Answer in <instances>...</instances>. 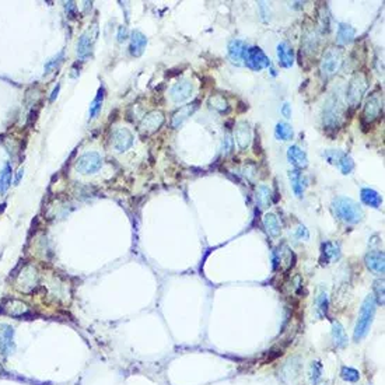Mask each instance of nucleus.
I'll return each instance as SVG.
<instances>
[{
	"label": "nucleus",
	"mask_w": 385,
	"mask_h": 385,
	"mask_svg": "<svg viewBox=\"0 0 385 385\" xmlns=\"http://www.w3.org/2000/svg\"><path fill=\"white\" fill-rule=\"evenodd\" d=\"M332 210L338 219L346 224H357L364 217L363 209L353 199L346 196H338L336 199H333Z\"/></svg>",
	"instance_id": "obj_1"
},
{
	"label": "nucleus",
	"mask_w": 385,
	"mask_h": 385,
	"mask_svg": "<svg viewBox=\"0 0 385 385\" xmlns=\"http://www.w3.org/2000/svg\"><path fill=\"white\" fill-rule=\"evenodd\" d=\"M322 121L324 128L328 130H336L341 126L343 121V103L338 92H332V95L325 103Z\"/></svg>",
	"instance_id": "obj_2"
},
{
	"label": "nucleus",
	"mask_w": 385,
	"mask_h": 385,
	"mask_svg": "<svg viewBox=\"0 0 385 385\" xmlns=\"http://www.w3.org/2000/svg\"><path fill=\"white\" fill-rule=\"evenodd\" d=\"M375 310H377V303L374 300L373 294H370V296H367L366 300L361 304L359 319H357V324H356L355 328V335H353L356 342L361 341L368 333L374 315H375Z\"/></svg>",
	"instance_id": "obj_3"
},
{
	"label": "nucleus",
	"mask_w": 385,
	"mask_h": 385,
	"mask_svg": "<svg viewBox=\"0 0 385 385\" xmlns=\"http://www.w3.org/2000/svg\"><path fill=\"white\" fill-rule=\"evenodd\" d=\"M343 62V52L341 48H329L324 52L319 62V72L324 79H330L338 73Z\"/></svg>",
	"instance_id": "obj_4"
},
{
	"label": "nucleus",
	"mask_w": 385,
	"mask_h": 385,
	"mask_svg": "<svg viewBox=\"0 0 385 385\" xmlns=\"http://www.w3.org/2000/svg\"><path fill=\"white\" fill-rule=\"evenodd\" d=\"M367 88H368V84H367V77L364 73L359 72L350 79L348 88H346V103L350 108L359 107L364 94H366Z\"/></svg>",
	"instance_id": "obj_5"
},
{
	"label": "nucleus",
	"mask_w": 385,
	"mask_h": 385,
	"mask_svg": "<svg viewBox=\"0 0 385 385\" xmlns=\"http://www.w3.org/2000/svg\"><path fill=\"white\" fill-rule=\"evenodd\" d=\"M38 284H39V273L37 268L31 263L24 265L19 272V275L16 276L17 288L23 293L30 294L38 287Z\"/></svg>",
	"instance_id": "obj_6"
},
{
	"label": "nucleus",
	"mask_w": 385,
	"mask_h": 385,
	"mask_svg": "<svg viewBox=\"0 0 385 385\" xmlns=\"http://www.w3.org/2000/svg\"><path fill=\"white\" fill-rule=\"evenodd\" d=\"M324 157L329 164L336 165L338 168L341 170V172L345 174V175L352 174L353 170H355V161H353V159L348 153L342 152V150H336V149L325 150Z\"/></svg>",
	"instance_id": "obj_7"
},
{
	"label": "nucleus",
	"mask_w": 385,
	"mask_h": 385,
	"mask_svg": "<svg viewBox=\"0 0 385 385\" xmlns=\"http://www.w3.org/2000/svg\"><path fill=\"white\" fill-rule=\"evenodd\" d=\"M104 164L103 157L97 153V152H87V153L81 154L76 163V170L80 174H95L97 171L101 170V167Z\"/></svg>",
	"instance_id": "obj_8"
},
{
	"label": "nucleus",
	"mask_w": 385,
	"mask_h": 385,
	"mask_svg": "<svg viewBox=\"0 0 385 385\" xmlns=\"http://www.w3.org/2000/svg\"><path fill=\"white\" fill-rule=\"evenodd\" d=\"M244 61L245 65L252 70H255V72H261L263 69L270 66L269 58L265 55V52L259 46H251V48L247 49Z\"/></svg>",
	"instance_id": "obj_9"
},
{
	"label": "nucleus",
	"mask_w": 385,
	"mask_h": 385,
	"mask_svg": "<svg viewBox=\"0 0 385 385\" xmlns=\"http://www.w3.org/2000/svg\"><path fill=\"white\" fill-rule=\"evenodd\" d=\"M97 24H92L88 30H86L81 34V37L79 38V42H77V56L80 59H87L90 56L92 48H94V43L97 41Z\"/></svg>",
	"instance_id": "obj_10"
},
{
	"label": "nucleus",
	"mask_w": 385,
	"mask_h": 385,
	"mask_svg": "<svg viewBox=\"0 0 385 385\" xmlns=\"http://www.w3.org/2000/svg\"><path fill=\"white\" fill-rule=\"evenodd\" d=\"M382 112V95L378 92L370 94L363 107V121L368 125L373 123Z\"/></svg>",
	"instance_id": "obj_11"
},
{
	"label": "nucleus",
	"mask_w": 385,
	"mask_h": 385,
	"mask_svg": "<svg viewBox=\"0 0 385 385\" xmlns=\"http://www.w3.org/2000/svg\"><path fill=\"white\" fill-rule=\"evenodd\" d=\"M0 314L9 315L13 318H24L30 317L31 310L25 303L16 299H7L0 306Z\"/></svg>",
	"instance_id": "obj_12"
},
{
	"label": "nucleus",
	"mask_w": 385,
	"mask_h": 385,
	"mask_svg": "<svg viewBox=\"0 0 385 385\" xmlns=\"http://www.w3.org/2000/svg\"><path fill=\"white\" fill-rule=\"evenodd\" d=\"M164 114L161 111H152L145 115V118L141 119L140 125H139V130L141 135H153L159 130L163 123H164Z\"/></svg>",
	"instance_id": "obj_13"
},
{
	"label": "nucleus",
	"mask_w": 385,
	"mask_h": 385,
	"mask_svg": "<svg viewBox=\"0 0 385 385\" xmlns=\"http://www.w3.org/2000/svg\"><path fill=\"white\" fill-rule=\"evenodd\" d=\"M294 262H296V255L287 245H280L279 250L275 251L273 265H275L276 270L288 272L294 266Z\"/></svg>",
	"instance_id": "obj_14"
},
{
	"label": "nucleus",
	"mask_w": 385,
	"mask_h": 385,
	"mask_svg": "<svg viewBox=\"0 0 385 385\" xmlns=\"http://www.w3.org/2000/svg\"><path fill=\"white\" fill-rule=\"evenodd\" d=\"M111 145L118 153L129 150L133 145V135L126 128H116L111 135Z\"/></svg>",
	"instance_id": "obj_15"
},
{
	"label": "nucleus",
	"mask_w": 385,
	"mask_h": 385,
	"mask_svg": "<svg viewBox=\"0 0 385 385\" xmlns=\"http://www.w3.org/2000/svg\"><path fill=\"white\" fill-rule=\"evenodd\" d=\"M192 92H194V86L189 80H181L171 87L170 98L174 104H182L192 97Z\"/></svg>",
	"instance_id": "obj_16"
},
{
	"label": "nucleus",
	"mask_w": 385,
	"mask_h": 385,
	"mask_svg": "<svg viewBox=\"0 0 385 385\" xmlns=\"http://www.w3.org/2000/svg\"><path fill=\"white\" fill-rule=\"evenodd\" d=\"M14 352V328L9 324H0V356L6 357Z\"/></svg>",
	"instance_id": "obj_17"
},
{
	"label": "nucleus",
	"mask_w": 385,
	"mask_h": 385,
	"mask_svg": "<svg viewBox=\"0 0 385 385\" xmlns=\"http://www.w3.org/2000/svg\"><path fill=\"white\" fill-rule=\"evenodd\" d=\"M364 262L368 269L374 275H384L385 272V255L382 251H370L364 258Z\"/></svg>",
	"instance_id": "obj_18"
},
{
	"label": "nucleus",
	"mask_w": 385,
	"mask_h": 385,
	"mask_svg": "<svg viewBox=\"0 0 385 385\" xmlns=\"http://www.w3.org/2000/svg\"><path fill=\"white\" fill-rule=\"evenodd\" d=\"M234 137H235V141H237V146L241 150H247L250 147L251 139H252L250 123L245 122V121L237 122L235 129H234Z\"/></svg>",
	"instance_id": "obj_19"
},
{
	"label": "nucleus",
	"mask_w": 385,
	"mask_h": 385,
	"mask_svg": "<svg viewBox=\"0 0 385 385\" xmlns=\"http://www.w3.org/2000/svg\"><path fill=\"white\" fill-rule=\"evenodd\" d=\"M318 45H319V38L315 28H306L301 39V49L306 52L307 55H314L317 52Z\"/></svg>",
	"instance_id": "obj_20"
},
{
	"label": "nucleus",
	"mask_w": 385,
	"mask_h": 385,
	"mask_svg": "<svg viewBox=\"0 0 385 385\" xmlns=\"http://www.w3.org/2000/svg\"><path fill=\"white\" fill-rule=\"evenodd\" d=\"M287 160L290 164L296 167V170H303L308 165L307 153L299 146H290L287 150Z\"/></svg>",
	"instance_id": "obj_21"
},
{
	"label": "nucleus",
	"mask_w": 385,
	"mask_h": 385,
	"mask_svg": "<svg viewBox=\"0 0 385 385\" xmlns=\"http://www.w3.org/2000/svg\"><path fill=\"white\" fill-rule=\"evenodd\" d=\"M341 258V247L336 243H324L321 248V265H329Z\"/></svg>",
	"instance_id": "obj_22"
},
{
	"label": "nucleus",
	"mask_w": 385,
	"mask_h": 385,
	"mask_svg": "<svg viewBox=\"0 0 385 385\" xmlns=\"http://www.w3.org/2000/svg\"><path fill=\"white\" fill-rule=\"evenodd\" d=\"M276 54H277V59H279V65L281 68H292L294 63V51L293 48L288 45L287 42L277 43L276 48Z\"/></svg>",
	"instance_id": "obj_23"
},
{
	"label": "nucleus",
	"mask_w": 385,
	"mask_h": 385,
	"mask_svg": "<svg viewBox=\"0 0 385 385\" xmlns=\"http://www.w3.org/2000/svg\"><path fill=\"white\" fill-rule=\"evenodd\" d=\"M147 45V38L146 35L140 32L139 30H135L130 35V45H129V52L130 55L135 56V58H139V56L145 52Z\"/></svg>",
	"instance_id": "obj_24"
},
{
	"label": "nucleus",
	"mask_w": 385,
	"mask_h": 385,
	"mask_svg": "<svg viewBox=\"0 0 385 385\" xmlns=\"http://www.w3.org/2000/svg\"><path fill=\"white\" fill-rule=\"evenodd\" d=\"M198 110V103H190V104H186L181 107L179 110L172 115L171 119V126L172 129H178L181 125H182L188 118H189L195 111Z\"/></svg>",
	"instance_id": "obj_25"
},
{
	"label": "nucleus",
	"mask_w": 385,
	"mask_h": 385,
	"mask_svg": "<svg viewBox=\"0 0 385 385\" xmlns=\"http://www.w3.org/2000/svg\"><path fill=\"white\" fill-rule=\"evenodd\" d=\"M247 49H248V46L241 39H232L228 42V56L234 63L239 65L241 62L244 61Z\"/></svg>",
	"instance_id": "obj_26"
},
{
	"label": "nucleus",
	"mask_w": 385,
	"mask_h": 385,
	"mask_svg": "<svg viewBox=\"0 0 385 385\" xmlns=\"http://www.w3.org/2000/svg\"><path fill=\"white\" fill-rule=\"evenodd\" d=\"M288 178H290V183H292V188H293L296 196L301 198L307 188L306 177L300 170H293V171L288 172Z\"/></svg>",
	"instance_id": "obj_27"
},
{
	"label": "nucleus",
	"mask_w": 385,
	"mask_h": 385,
	"mask_svg": "<svg viewBox=\"0 0 385 385\" xmlns=\"http://www.w3.org/2000/svg\"><path fill=\"white\" fill-rule=\"evenodd\" d=\"M356 35V30L352 25L346 24V23H341L338 27L336 32V42L339 45H349L353 42Z\"/></svg>",
	"instance_id": "obj_28"
},
{
	"label": "nucleus",
	"mask_w": 385,
	"mask_h": 385,
	"mask_svg": "<svg viewBox=\"0 0 385 385\" xmlns=\"http://www.w3.org/2000/svg\"><path fill=\"white\" fill-rule=\"evenodd\" d=\"M361 202L370 206V208L378 209L381 205H382V198L379 196V194L377 190L371 189V188H363L360 192Z\"/></svg>",
	"instance_id": "obj_29"
},
{
	"label": "nucleus",
	"mask_w": 385,
	"mask_h": 385,
	"mask_svg": "<svg viewBox=\"0 0 385 385\" xmlns=\"http://www.w3.org/2000/svg\"><path fill=\"white\" fill-rule=\"evenodd\" d=\"M263 227L266 228V232L269 234L270 237H279L281 231L280 223L277 216L273 213H266L263 216Z\"/></svg>",
	"instance_id": "obj_30"
},
{
	"label": "nucleus",
	"mask_w": 385,
	"mask_h": 385,
	"mask_svg": "<svg viewBox=\"0 0 385 385\" xmlns=\"http://www.w3.org/2000/svg\"><path fill=\"white\" fill-rule=\"evenodd\" d=\"M332 341H333V345L338 349L345 348L346 343H348L346 332H345V328H343L341 322H333L332 324Z\"/></svg>",
	"instance_id": "obj_31"
},
{
	"label": "nucleus",
	"mask_w": 385,
	"mask_h": 385,
	"mask_svg": "<svg viewBox=\"0 0 385 385\" xmlns=\"http://www.w3.org/2000/svg\"><path fill=\"white\" fill-rule=\"evenodd\" d=\"M104 88L103 87H100V90H98L97 95L95 98L92 100V103L90 104V111H88V119L92 121V119H95L98 116V114L101 112V108H103V103H104Z\"/></svg>",
	"instance_id": "obj_32"
},
{
	"label": "nucleus",
	"mask_w": 385,
	"mask_h": 385,
	"mask_svg": "<svg viewBox=\"0 0 385 385\" xmlns=\"http://www.w3.org/2000/svg\"><path fill=\"white\" fill-rule=\"evenodd\" d=\"M12 177H13V170L12 165L6 163L3 170L0 171V195L6 194L7 189L10 188L12 185Z\"/></svg>",
	"instance_id": "obj_33"
},
{
	"label": "nucleus",
	"mask_w": 385,
	"mask_h": 385,
	"mask_svg": "<svg viewBox=\"0 0 385 385\" xmlns=\"http://www.w3.org/2000/svg\"><path fill=\"white\" fill-rule=\"evenodd\" d=\"M257 202L261 208L266 209L272 205V190L266 185H259L257 189Z\"/></svg>",
	"instance_id": "obj_34"
},
{
	"label": "nucleus",
	"mask_w": 385,
	"mask_h": 385,
	"mask_svg": "<svg viewBox=\"0 0 385 385\" xmlns=\"http://www.w3.org/2000/svg\"><path fill=\"white\" fill-rule=\"evenodd\" d=\"M275 136L277 140H281V141L292 140L294 136L293 128L286 122H279L277 125H276V128H275Z\"/></svg>",
	"instance_id": "obj_35"
},
{
	"label": "nucleus",
	"mask_w": 385,
	"mask_h": 385,
	"mask_svg": "<svg viewBox=\"0 0 385 385\" xmlns=\"http://www.w3.org/2000/svg\"><path fill=\"white\" fill-rule=\"evenodd\" d=\"M208 104L212 110L217 111V112H227L228 111V103H227L224 95H221V94L212 95V97L209 98Z\"/></svg>",
	"instance_id": "obj_36"
},
{
	"label": "nucleus",
	"mask_w": 385,
	"mask_h": 385,
	"mask_svg": "<svg viewBox=\"0 0 385 385\" xmlns=\"http://www.w3.org/2000/svg\"><path fill=\"white\" fill-rule=\"evenodd\" d=\"M308 378L311 385H318V382L322 378V364L321 361H312L310 364V370H308Z\"/></svg>",
	"instance_id": "obj_37"
},
{
	"label": "nucleus",
	"mask_w": 385,
	"mask_h": 385,
	"mask_svg": "<svg viewBox=\"0 0 385 385\" xmlns=\"http://www.w3.org/2000/svg\"><path fill=\"white\" fill-rule=\"evenodd\" d=\"M297 359H290L288 361H286V364L283 367V370H281V377L286 379L287 377H292L293 375L294 378H297L299 377V371H300V364L299 363H296Z\"/></svg>",
	"instance_id": "obj_38"
},
{
	"label": "nucleus",
	"mask_w": 385,
	"mask_h": 385,
	"mask_svg": "<svg viewBox=\"0 0 385 385\" xmlns=\"http://www.w3.org/2000/svg\"><path fill=\"white\" fill-rule=\"evenodd\" d=\"M317 312L321 318L326 317L328 314V296L325 292H321L317 297Z\"/></svg>",
	"instance_id": "obj_39"
},
{
	"label": "nucleus",
	"mask_w": 385,
	"mask_h": 385,
	"mask_svg": "<svg viewBox=\"0 0 385 385\" xmlns=\"http://www.w3.org/2000/svg\"><path fill=\"white\" fill-rule=\"evenodd\" d=\"M384 279H378L374 281V294L373 297L375 300V303L379 306H384Z\"/></svg>",
	"instance_id": "obj_40"
},
{
	"label": "nucleus",
	"mask_w": 385,
	"mask_h": 385,
	"mask_svg": "<svg viewBox=\"0 0 385 385\" xmlns=\"http://www.w3.org/2000/svg\"><path fill=\"white\" fill-rule=\"evenodd\" d=\"M341 377L348 382H357L360 379V373L352 367H343L341 370Z\"/></svg>",
	"instance_id": "obj_41"
},
{
	"label": "nucleus",
	"mask_w": 385,
	"mask_h": 385,
	"mask_svg": "<svg viewBox=\"0 0 385 385\" xmlns=\"http://www.w3.org/2000/svg\"><path fill=\"white\" fill-rule=\"evenodd\" d=\"M62 62H63V51L62 52H59L58 55L54 56L52 59H49L46 63H45V68H43V70H45V74H49V73H52L54 70H55L59 65H61Z\"/></svg>",
	"instance_id": "obj_42"
},
{
	"label": "nucleus",
	"mask_w": 385,
	"mask_h": 385,
	"mask_svg": "<svg viewBox=\"0 0 385 385\" xmlns=\"http://www.w3.org/2000/svg\"><path fill=\"white\" fill-rule=\"evenodd\" d=\"M325 10L326 9H322V12H321V28H322V31H329V14L328 13H325Z\"/></svg>",
	"instance_id": "obj_43"
},
{
	"label": "nucleus",
	"mask_w": 385,
	"mask_h": 385,
	"mask_svg": "<svg viewBox=\"0 0 385 385\" xmlns=\"http://www.w3.org/2000/svg\"><path fill=\"white\" fill-rule=\"evenodd\" d=\"M65 9H66V14L69 16V19H74L76 17V5H74V2L65 3Z\"/></svg>",
	"instance_id": "obj_44"
},
{
	"label": "nucleus",
	"mask_w": 385,
	"mask_h": 385,
	"mask_svg": "<svg viewBox=\"0 0 385 385\" xmlns=\"http://www.w3.org/2000/svg\"><path fill=\"white\" fill-rule=\"evenodd\" d=\"M280 112L281 115L284 116L286 119H290V118H292V105L288 104V103H284V104L281 105Z\"/></svg>",
	"instance_id": "obj_45"
},
{
	"label": "nucleus",
	"mask_w": 385,
	"mask_h": 385,
	"mask_svg": "<svg viewBox=\"0 0 385 385\" xmlns=\"http://www.w3.org/2000/svg\"><path fill=\"white\" fill-rule=\"evenodd\" d=\"M297 237H299V238H304V239L310 238V234H308V230H307L306 227L304 226L299 227V230H297Z\"/></svg>",
	"instance_id": "obj_46"
},
{
	"label": "nucleus",
	"mask_w": 385,
	"mask_h": 385,
	"mask_svg": "<svg viewBox=\"0 0 385 385\" xmlns=\"http://www.w3.org/2000/svg\"><path fill=\"white\" fill-rule=\"evenodd\" d=\"M126 38H128V30H126V27H119V30H118V41L122 42Z\"/></svg>",
	"instance_id": "obj_47"
},
{
	"label": "nucleus",
	"mask_w": 385,
	"mask_h": 385,
	"mask_svg": "<svg viewBox=\"0 0 385 385\" xmlns=\"http://www.w3.org/2000/svg\"><path fill=\"white\" fill-rule=\"evenodd\" d=\"M23 175H24V168H20L19 171H17V175H16V179H14V185H19L20 179H21Z\"/></svg>",
	"instance_id": "obj_48"
},
{
	"label": "nucleus",
	"mask_w": 385,
	"mask_h": 385,
	"mask_svg": "<svg viewBox=\"0 0 385 385\" xmlns=\"http://www.w3.org/2000/svg\"><path fill=\"white\" fill-rule=\"evenodd\" d=\"M59 88H61V86H59V84H58V86H56L55 88H54V91H52V95H51V103H52V101H55V98L58 97V92H59Z\"/></svg>",
	"instance_id": "obj_49"
}]
</instances>
